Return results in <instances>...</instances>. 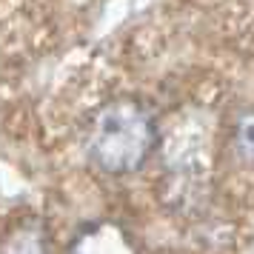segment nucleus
<instances>
[{
    "label": "nucleus",
    "instance_id": "20e7f679",
    "mask_svg": "<svg viewBox=\"0 0 254 254\" xmlns=\"http://www.w3.org/2000/svg\"><path fill=\"white\" fill-rule=\"evenodd\" d=\"M231 140H234V149H237L243 160L254 163V109H249V112H243L237 117Z\"/></svg>",
    "mask_w": 254,
    "mask_h": 254
},
{
    "label": "nucleus",
    "instance_id": "7ed1b4c3",
    "mask_svg": "<svg viewBox=\"0 0 254 254\" xmlns=\"http://www.w3.org/2000/svg\"><path fill=\"white\" fill-rule=\"evenodd\" d=\"M3 254H49L46 249V226L40 217H20L9 226Z\"/></svg>",
    "mask_w": 254,
    "mask_h": 254
},
{
    "label": "nucleus",
    "instance_id": "f257e3e1",
    "mask_svg": "<svg viewBox=\"0 0 254 254\" xmlns=\"http://www.w3.org/2000/svg\"><path fill=\"white\" fill-rule=\"evenodd\" d=\"M157 140L160 128L149 106L134 97H115L94 115L86 151L103 174L126 177L149 163Z\"/></svg>",
    "mask_w": 254,
    "mask_h": 254
},
{
    "label": "nucleus",
    "instance_id": "f03ea898",
    "mask_svg": "<svg viewBox=\"0 0 254 254\" xmlns=\"http://www.w3.org/2000/svg\"><path fill=\"white\" fill-rule=\"evenodd\" d=\"M66 254H137V243L123 223L92 220L74 231Z\"/></svg>",
    "mask_w": 254,
    "mask_h": 254
}]
</instances>
